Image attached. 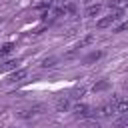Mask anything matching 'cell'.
Wrapping results in <instances>:
<instances>
[{
    "label": "cell",
    "mask_w": 128,
    "mask_h": 128,
    "mask_svg": "<svg viewBox=\"0 0 128 128\" xmlns=\"http://www.w3.org/2000/svg\"><path fill=\"white\" fill-rule=\"evenodd\" d=\"M42 112H44V106H42V104H36V106L28 108V110H22L18 116H20V118H34V116H40Z\"/></svg>",
    "instance_id": "cell-1"
},
{
    "label": "cell",
    "mask_w": 128,
    "mask_h": 128,
    "mask_svg": "<svg viewBox=\"0 0 128 128\" xmlns=\"http://www.w3.org/2000/svg\"><path fill=\"white\" fill-rule=\"evenodd\" d=\"M116 112H114V102H108V104H104L102 108H98V112H96V116H100V118H112Z\"/></svg>",
    "instance_id": "cell-2"
},
{
    "label": "cell",
    "mask_w": 128,
    "mask_h": 128,
    "mask_svg": "<svg viewBox=\"0 0 128 128\" xmlns=\"http://www.w3.org/2000/svg\"><path fill=\"white\" fill-rule=\"evenodd\" d=\"M74 116H76V118H88V116H92V112H90V108H88L86 104L78 102V104L74 106Z\"/></svg>",
    "instance_id": "cell-3"
},
{
    "label": "cell",
    "mask_w": 128,
    "mask_h": 128,
    "mask_svg": "<svg viewBox=\"0 0 128 128\" xmlns=\"http://www.w3.org/2000/svg\"><path fill=\"white\" fill-rule=\"evenodd\" d=\"M114 112L126 114L128 112V98H114Z\"/></svg>",
    "instance_id": "cell-4"
},
{
    "label": "cell",
    "mask_w": 128,
    "mask_h": 128,
    "mask_svg": "<svg viewBox=\"0 0 128 128\" xmlns=\"http://www.w3.org/2000/svg\"><path fill=\"white\" fill-rule=\"evenodd\" d=\"M56 110L58 112H66L68 106H70V96H56V102H54Z\"/></svg>",
    "instance_id": "cell-5"
},
{
    "label": "cell",
    "mask_w": 128,
    "mask_h": 128,
    "mask_svg": "<svg viewBox=\"0 0 128 128\" xmlns=\"http://www.w3.org/2000/svg\"><path fill=\"white\" fill-rule=\"evenodd\" d=\"M28 76V70L26 68H20V70H14L12 74H10V78H8V82H12V84H16V82H22L24 78Z\"/></svg>",
    "instance_id": "cell-6"
},
{
    "label": "cell",
    "mask_w": 128,
    "mask_h": 128,
    "mask_svg": "<svg viewBox=\"0 0 128 128\" xmlns=\"http://www.w3.org/2000/svg\"><path fill=\"white\" fill-rule=\"evenodd\" d=\"M100 8H102L100 4H90V6L84 10V16H86V18H94V16L100 14Z\"/></svg>",
    "instance_id": "cell-7"
},
{
    "label": "cell",
    "mask_w": 128,
    "mask_h": 128,
    "mask_svg": "<svg viewBox=\"0 0 128 128\" xmlns=\"http://www.w3.org/2000/svg\"><path fill=\"white\" fill-rule=\"evenodd\" d=\"M102 58V52L100 50H96V52H90L86 58H84V64H92V62H96V60H100Z\"/></svg>",
    "instance_id": "cell-8"
},
{
    "label": "cell",
    "mask_w": 128,
    "mask_h": 128,
    "mask_svg": "<svg viewBox=\"0 0 128 128\" xmlns=\"http://www.w3.org/2000/svg\"><path fill=\"white\" fill-rule=\"evenodd\" d=\"M108 88H110V82H108V80H100V82H96V84L92 86L94 92H104V90H108Z\"/></svg>",
    "instance_id": "cell-9"
},
{
    "label": "cell",
    "mask_w": 128,
    "mask_h": 128,
    "mask_svg": "<svg viewBox=\"0 0 128 128\" xmlns=\"http://www.w3.org/2000/svg\"><path fill=\"white\" fill-rule=\"evenodd\" d=\"M84 94H86V88H84V86H78V88H74V90L70 92V98H72V100H80Z\"/></svg>",
    "instance_id": "cell-10"
},
{
    "label": "cell",
    "mask_w": 128,
    "mask_h": 128,
    "mask_svg": "<svg viewBox=\"0 0 128 128\" xmlns=\"http://www.w3.org/2000/svg\"><path fill=\"white\" fill-rule=\"evenodd\" d=\"M114 126H116V128H126V126H128V112H126V114H120V118L114 120Z\"/></svg>",
    "instance_id": "cell-11"
},
{
    "label": "cell",
    "mask_w": 128,
    "mask_h": 128,
    "mask_svg": "<svg viewBox=\"0 0 128 128\" xmlns=\"http://www.w3.org/2000/svg\"><path fill=\"white\" fill-rule=\"evenodd\" d=\"M18 66V60H6L2 66H0V72H6V70H14Z\"/></svg>",
    "instance_id": "cell-12"
},
{
    "label": "cell",
    "mask_w": 128,
    "mask_h": 128,
    "mask_svg": "<svg viewBox=\"0 0 128 128\" xmlns=\"http://www.w3.org/2000/svg\"><path fill=\"white\" fill-rule=\"evenodd\" d=\"M56 62H58V58H56V56H50V58L42 60V68H54Z\"/></svg>",
    "instance_id": "cell-13"
},
{
    "label": "cell",
    "mask_w": 128,
    "mask_h": 128,
    "mask_svg": "<svg viewBox=\"0 0 128 128\" xmlns=\"http://www.w3.org/2000/svg\"><path fill=\"white\" fill-rule=\"evenodd\" d=\"M12 50H14V44H12V42H8V44L0 46V56H8Z\"/></svg>",
    "instance_id": "cell-14"
},
{
    "label": "cell",
    "mask_w": 128,
    "mask_h": 128,
    "mask_svg": "<svg viewBox=\"0 0 128 128\" xmlns=\"http://www.w3.org/2000/svg\"><path fill=\"white\" fill-rule=\"evenodd\" d=\"M126 28H128V22H124V24H120V26H116V28H114V32H124Z\"/></svg>",
    "instance_id": "cell-15"
},
{
    "label": "cell",
    "mask_w": 128,
    "mask_h": 128,
    "mask_svg": "<svg viewBox=\"0 0 128 128\" xmlns=\"http://www.w3.org/2000/svg\"><path fill=\"white\" fill-rule=\"evenodd\" d=\"M126 6H128V0H120V4H118V8H120V10H124Z\"/></svg>",
    "instance_id": "cell-16"
},
{
    "label": "cell",
    "mask_w": 128,
    "mask_h": 128,
    "mask_svg": "<svg viewBox=\"0 0 128 128\" xmlns=\"http://www.w3.org/2000/svg\"><path fill=\"white\" fill-rule=\"evenodd\" d=\"M46 128H62L60 124H50V126H46Z\"/></svg>",
    "instance_id": "cell-17"
},
{
    "label": "cell",
    "mask_w": 128,
    "mask_h": 128,
    "mask_svg": "<svg viewBox=\"0 0 128 128\" xmlns=\"http://www.w3.org/2000/svg\"><path fill=\"white\" fill-rule=\"evenodd\" d=\"M86 2H92V0H86Z\"/></svg>",
    "instance_id": "cell-18"
}]
</instances>
